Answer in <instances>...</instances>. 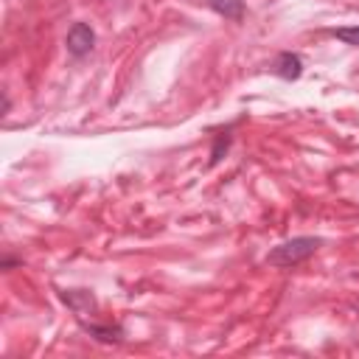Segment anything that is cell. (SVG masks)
I'll return each instance as SVG.
<instances>
[{
    "label": "cell",
    "mask_w": 359,
    "mask_h": 359,
    "mask_svg": "<svg viewBox=\"0 0 359 359\" xmlns=\"http://www.w3.org/2000/svg\"><path fill=\"white\" fill-rule=\"evenodd\" d=\"M216 14L227 20H241L244 17V0H205Z\"/></svg>",
    "instance_id": "277c9868"
},
{
    "label": "cell",
    "mask_w": 359,
    "mask_h": 359,
    "mask_svg": "<svg viewBox=\"0 0 359 359\" xmlns=\"http://www.w3.org/2000/svg\"><path fill=\"white\" fill-rule=\"evenodd\" d=\"M339 42H345V45H356L359 48V25H345V28H334L331 31Z\"/></svg>",
    "instance_id": "5b68a950"
},
{
    "label": "cell",
    "mask_w": 359,
    "mask_h": 359,
    "mask_svg": "<svg viewBox=\"0 0 359 359\" xmlns=\"http://www.w3.org/2000/svg\"><path fill=\"white\" fill-rule=\"evenodd\" d=\"M320 247H323V238H317V236H297V238H289V241L272 247L269 255H266V264H272V266H294V264L306 261L309 255H314Z\"/></svg>",
    "instance_id": "6da1fadb"
},
{
    "label": "cell",
    "mask_w": 359,
    "mask_h": 359,
    "mask_svg": "<svg viewBox=\"0 0 359 359\" xmlns=\"http://www.w3.org/2000/svg\"><path fill=\"white\" fill-rule=\"evenodd\" d=\"M272 70L280 76V79H297L300 73H303V62H300V56L297 53H280L278 59H275V65H272Z\"/></svg>",
    "instance_id": "3957f363"
},
{
    "label": "cell",
    "mask_w": 359,
    "mask_h": 359,
    "mask_svg": "<svg viewBox=\"0 0 359 359\" xmlns=\"http://www.w3.org/2000/svg\"><path fill=\"white\" fill-rule=\"evenodd\" d=\"M65 45H67V53H70V56L81 59V56H87V53L93 50L95 34H93V28H90L87 22H73L70 31H67V36H65Z\"/></svg>",
    "instance_id": "7a4b0ae2"
}]
</instances>
